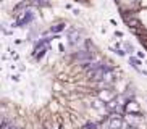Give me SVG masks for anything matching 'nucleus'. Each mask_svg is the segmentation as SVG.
<instances>
[{
	"label": "nucleus",
	"instance_id": "obj_11",
	"mask_svg": "<svg viewBox=\"0 0 147 129\" xmlns=\"http://www.w3.org/2000/svg\"><path fill=\"white\" fill-rule=\"evenodd\" d=\"M139 2H141V7L142 8H147V0H139Z\"/></svg>",
	"mask_w": 147,
	"mask_h": 129
},
{
	"label": "nucleus",
	"instance_id": "obj_4",
	"mask_svg": "<svg viewBox=\"0 0 147 129\" xmlns=\"http://www.w3.org/2000/svg\"><path fill=\"white\" fill-rule=\"evenodd\" d=\"M128 63L131 64V68H134L139 74H141V71H142V60H141V58H138L136 55H129L128 56Z\"/></svg>",
	"mask_w": 147,
	"mask_h": 129
},
{
	"label": "nucleus",
	"instance_id": "obj_5",
	"mask_svg": "<svg viewBox=\"0 0 147 129\" xmlns=\"http://www.w3.org/2000/svg\"><path fill=\"white\" fill-rule=\"evenodd\" d=\"M31 2V5H34L36 8H47V7H50L52 5V2L50 0H29Z\"/></svg>",
	"mask_w": 147,
	"mask_h": 129
},
{
	"label": "nucleus",
	"instance_id": "obj_1",
	"mask_svg": "<svg viewBox=\"0 0 147 129\" xmlns=\"http://www.w3.org/2000/svg\"><path fill=\"white\" fill-rule=\"evenodd\" d=\"M117 3L118 13H125V11H138L141 10V2L139 0H115Z\"/></svg>",
	"mask_w": 147,
	"mask_h": 129
},
{
	"label": "nucleus",
	"instance_id": "obj_10",
	"mask_svg": "<svg viewBox=\"0 0 147 129\" xmlns=\"http://www.w3.org/2000/svg\"><path fill=\"white\" fill-rule=\"evenodd\" d=\"M11 81L20 82V81H21V76H20V74H13V76H11Z\"/></svg>",
	"mask_w": 147,
	"mask_h": 129
},
{
	"label": "nucleus",
	"instance_id": "obj_8",
	"mask_svg": "<svg viewBox=\"0 0 147 129\" xmlns=\"http://www.w3.org/2000/svg\"><path fill=\"white\" fill-rule=\"evenodd\" d=\"M134 55L138 56V58H141V60H146V58H147V53H146L144 50H138Z\"/></svg>",
	"mask_w": 147,
	"mask_h": 129
},
{
	"label": "nucleus",
	"instance_id": "obj_3",
	"mask_svg": "<svg viewBox=\"0 0 147 129\" xmlns=\"http://www.w3.org/2000/svg\"><path fill=\"white\" fill-rule=\"evenodd\" d=\"M126 113H144L141 103H138V100H128L125 105Z\"/></svg>",
	"mask_w": 147,
	"mask_h": 129
},
{
	"label": "nucleus",
	"instance_id": "obj_6",
	"mask_svg": "<svg viewBox=\"0 0 147 129\" xmlns=\"http://www.w3.org/2000/svg\"><path fill=\"white\" fill-rule=\"evenodd\" d=\"M123 48L126 50V53H128V55H134V52H138V50H136V47H134L129 40H126V39L123 40Z\"/></svg>",
	"mask_w": 147,
	"mask_h": 129
},
{
	"label": "nucleus",
	"instance_id": "obj_7",
	"mask_svg": "<svg viewBox=\"0 0 147 129\" xmlns=\"http://www.w3.org/2000/svg\"><path fill=\"white\" fill-rule=\"evenodd\" d=\"M139 15V19H141V23H142V26L147 29V8H141L138 11Z\"/></svg>",
	"mask_w": 147,
	"mask_h": 129
},
{
	"label": "nucleus",
	"instance_id": "obj_9",
	"mask_svg": "<svg viewBox=\"0 0 147 129\" xmlns=\"http://www.w3.org/2000/svg\"><path fill=\"white\" fill-rule=\"evenodd\" d=\"M115 37H118L120 40H125V32H121V31H115Z\"/></svg>",
	"mask_w": 147,
	"mask_h": 129
},
{
	"label": "nucleus",
	"instance_id": "obj_2",
	"mask_svg": "<svg viewBox=\"0 0 147 129\" xmlns=\"http://www.w3.org/2000/svg\"><path fill=\"white\" fill-rule=\"evenodd\" d=\"M66 29V23L61 21V19H55L52 24L49 26V31H50V34H61L63 31Z\"/></svg>",
	"mask_w": 147,
	"mask_h": 129
}]
</instances>
